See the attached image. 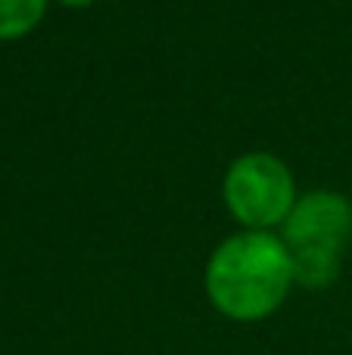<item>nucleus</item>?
Segmentation results:
<instances>
[{
  "label": "nucleus",
  "instance_id": "obj_4",
  "mask_svg": "<svg viewBox=\"0 0 352 355\" xmlns=\"http://www.w3.org/2000/svg\"><path fill=\"white\" fill-rule=\"evenodd\" d=\"M44 0H0V37H16L35 28Z\"/></svg>",
  "mask_w": 352,
  "mask_h": 355
},
{
  "label": "nucleus",
  "instance_id": "obj_1",
  "mask_svg": "<svg viewBox=\"0 0 352 355\" xmlns=\"http://www.w3.org/2000/svg\"><path fill=\"white\" fill-rule=\"evenodd\" d=\"M293 281L290 252L268 234H240L215 250L206 287L218 312L237 321L272 315Z\"/></svg>",
  "mask_w": 352,
  "mask_h": 355
},
{
  "label": "nucleus",
  "instance_id": "obj_2",
  "mask_svg": "<svg viewBox=\"0 0 352 355\" xmlns=\"http://www.w3.org/2000/svg\"><path fill=\"white\" fill-rule=\"evenodd\" d=\"M352 231V206L337 193H309L287 215L284 240L293 277L306 287H328L340 268V252Z\"/></svg>",
  "mask_w": 352,
  "mask_h": 355
},
{
  "label": "nucleus",
  "instance_id": "obj_5",
  "mask_svg": "<svg viewBox=\"0 0 352 355\" xmlns=\"http://www.w3.org/2000/svg\"><path fill=\"white\" fill-rule=\"evenodd\" d=\"M62 3H69V6H85V3H91V0H62Z\"/></svg>",
  "mask_w": 352,
  "mask_h": 355
},
{
  "label": "nucleus",
  "instance_id": "obj_3",
  "mask_svg": "<svg viewBox=\"0 0 352 355\" xmlns=\"http://www.w3.org/2000/svg\"><path fill=\"white\" fill-rule=\"evenodd\" d=\"M225 200L243 225H274L293 212V178L274 156H243L225 178Z\"/></svg>",
  "mask_w": 352,
  "mask_h": 355
}]
</instances>
